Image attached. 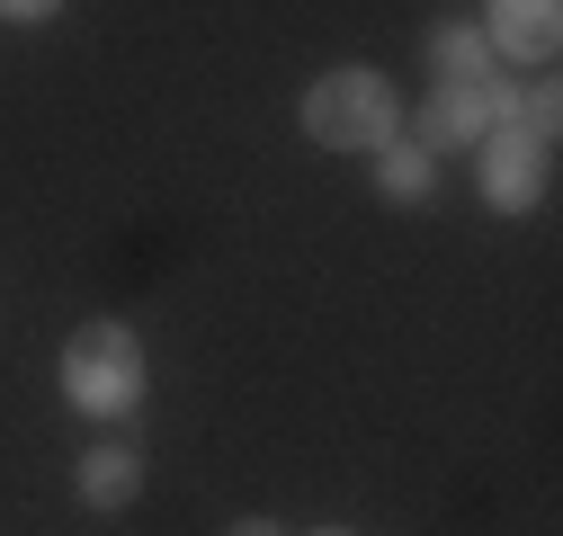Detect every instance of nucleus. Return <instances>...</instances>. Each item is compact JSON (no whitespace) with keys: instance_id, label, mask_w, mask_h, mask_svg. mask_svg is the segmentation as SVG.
Segmentation results:
<instances>
[{"instance_id":"obj_11","label":"nucleus","mask_w":563,"mask_h":536,"mask_svg":"<svg viewBox=\"0 0 563 536\" xmlns=\"http://www.w3.org/2000/svg\"><path fill=\"white\" fill-rule=\"evenodd\" d=\"M233 536H287V527H268V518H242V527H233Z\"/></svg>"},{"instance_id":"obj_8","label":"nucleus","mask_w":563,"mask_h":536,"mask_svg":"<svg viewBox=\"0 0 563 536\" xmlns=\"http://www.w3.org/2000/svg\"><path fill=\"white\" fill-rule=\"evenodd\" d=\"M376 153H385V197L411 206V197L430 188V144H376Z\"/></svg>"},{"instance_id":"obj_1","label":"nucleus","mask_w":563,"mask_h":536,"mask_svg":"<svg viewBox=\"0 0 563 536\" xmlns=\"http://www.w3.org/2000/svg\"><path fill=\"white\" fill-rule=\"evenodd\" d=\"M63 393H73V412H134V393H144V349H134L125 322H90L63 340Z\"/></svg>"},{"instance_id":"obj_9","label":"nucleus","mask_w":563,"mask_h":536,"mask_svg":"<svg viewBox=\"0 0 563 536\" xmlns=\"http://www.w3.org/2000/svg\"><path fill=\"white\" fill-rule=\"evenodd\" d=\"M519 116H528L519 134H537V144H554V116H563V99H554V81H545V90H528V108H519Z\"/></svg>"},{"instance_id":"obj_4","label":"nucleus","mask_w":563,"mask_h":536,"mask_svg":"<svg viewBox=\"0 0 563 536\" xmlns=\"http://www.w3.org/2000/svg\"><path fill=\"white\" fill-rule=\"evenodd\" d=\"M483 197L501 215H519V206L545 197V144L537 134H483Z\"/></svg>"},{"instance_id":"obj_5","label":"nucleus","mask_w":563,"mask_h":536,"mask_svg":"<svg viewBox=\"0 0 563 536\" xmlns=\"http://www.w3.org/2000/svg\"><path fill=\"white\" fill-rule=\"evenodd\" d=\"M483 45L510 54V63H545V54L563 45V0H492Z\"/></svg>"},{"instance_id":"obj_3","label":"nucleus","mask_w":563,"mask_h":536,"mask_svg":"<svg viewBox=\"0 0 563 536\" xmlns=\"http://www.w3.org/2000/svg\"><path fill=\"white\" fill-rule=\"evenodd\" d=\"M510 125V81L483 72V81H439L430 108H420V144L448 153V144H483V134Z\"/></svg>"},{"instance_id":"obj_10","label":"nucleus","mask_w":563,"mask_h":536,"mask_svg":"<svg viewBox=\"0 0 563 536\" xmlns=\"http://www.w3.org/2000/svg\"><path fill=\"white\" fill-rule=\"evenodd\" d=\"M63 0H0V19H54Z\"/></svg>"},{"instance_id":"obj_12","label":"nucleus","mask_w":563,"mask_h":536,"mask_svg":"<svg viewBox=\"0 0 563 536\" xmlns=\"http://www.w3.org/2000/svg\"><path fill=\"white\" fill-rule=\"evenodd\" d=\"M322 536H349V527H322Z\"/></svg>"},{"instance_id":"obj_2","label":"nucleus","mask_w":563,"mask_h":536,"mask_svg":"<svg viewBox=\"0 0 563 536\" xmlns=\"http://www.w3.org/2000/svg\"><path fill=\"white\" fill-rule=\"evenodd\" d=\"M305 125L331 153H376V144H394V90L376 72H322L305 90Z\"/></svg>"},{"instance_id":"obj_6","label":"nucleus","mask_w":563,"mask_h":536,"mask_svg":"<svg viewBox=\"0 0 563 536\" xmlns=\"http://www.w3.org/2000/svg\"><path fill=\"white\" fill-rule=\"evenodd\" d=\"M134 483H144L134 447H99V456H81V501H90V510H125Z\"/></svg>"},{"instance_id":"obj_7","label":"nucleus","mask_w":563,"mask_h":536,"mask_svg":"<svg viewBox=\"0 0 563 536\" xmlns=\"http://www.w3.org/2000/svg\"><path fill=\"white\" fill-rule=\"evenodd\" d=\"M430 54H439V81H483V72H492V45H483V27H448Z\"/></svg>"}]
</instances>
